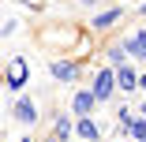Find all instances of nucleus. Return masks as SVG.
I'll list each match as a JSON object with an SVG mask.
<instances>
[{"instance_id": "obj_14", "label": "nucleus", "mask_w": 146, "mask_h": 142, "mask_svg": "<svg viewBox=\"0 0 146 142\" xmlns=\"http://www.w3.org/2000/svg\"><path fill=\"white\" fill-rule=\"evenodd\" d=\"M135 38H139V45H142V56H146V26H142V30H135Z\"/></svg>"}, {"instance_id": "obj_4", "label": "nucleus", "mask_w": 146, "mask_h": 142, "mask_svg": "<svg viewBox=\"0 0 146 142\" xmlns=\"http://www.w3.org/2000/svg\"><path fill=\"white\" fill-rule=\"evenodd\" d=\"M11 112H15V120H19L23 127H34V124H38V105H34V97H19Z\"/></svg>"}, {"instance_id": "obj_18", "label": "nucleus", "mask_w": 146, "mask_h": 142, "mask_svg": "<svg viewBox=\"0 0 146 142\" xmlns=\"http://www.w3.org/2000/svg\"><path fill=\"white\" fill-rule=\"evenodd\" d=\"M41 142H60V138H56V135H49V138H41Z\"/></svg>"}, {"instance_id": "obj_21", "label": "nucleus", "mask_w": 146, "mask_h": 142, "mask_svg": "<svg viewBox=\"0 0 146 142\" xmlns=\"http://www.w3.org/2000/svg\"><path fill=\"white\" fill-rule=\"evenodd\" d=\"M139 142H146V138H139Z\"/></svg>"}, {"instance_id": "obj_6", "label": "nucleus", "mask_w": 146, "mask_h": 142, "mask_svg": "<svg viewBox=\"0 0 146 142\" xmlns=\"http://www.w3.org/2000/svg\"><path fill=\"white\" fill-rule=\"evenodd\" d=\"M49 71H52L56 82H75V79H79V64H75V60H52Z\"/></svg>"}, {"instance_id": "obj_1", "label": "nucleus", "mask_w": 146, "mask_h": 142, "mask_svg": "<svg viewBox=\"0 0 146 142\" xmlns=\"http://www.w3.org/2000/svg\"><path fill=\"white\" fill-rule=\"evenodd\" d=\"M26 82H30V64H26V56H11L8 71H4V86L8 90H23Z\"/></svg>"}, {"instance_id": "obj_3", "label": "nucleus", "mask_w": 146, "mask_h": 142, "mask_svg": "<svg viewBox=\"0 0 146 142\" xmlns=\"http://www.w3.org/2000/svg\"><path fill=\"white\" fill-rule=\"evenodd\" d=\"M120 19H124V8H105V11H98V15L90 19V30H94V34H105V30H112Z\"/></svg>"}, {"instance_id": "obj_5", "label": "nucleus", "mask_w": 146, "mask_h": 142, "mask_svg": "<svg viewBox=\"0 0 146 142\" xmlns=\"http://www.w3.org/2000/svg\"><path fill=\"white\" fill-rule=\"evenodd\" d=\"M112 75H116V90H124V94L139 90V71H135L131 64H120V67H112Z\"/></svg>"}, {"instance_id": "obj_20", "label": "nucleus", "mask_w": 146, "mask_h": 142, "mask_svg": "<svg viewBox=\"0 0 146 142\" xmlns=\"http://www.w3.org/2000/svg\"><path fill=\"white\" fill-rule=\"evenodd\" d=\"M19 142H34V138H19Z\"/></svg>"}, {"instance_id": "obj_11", "label": "nucleus", "mask_w": 146, "mask_h": 142, "mask_svg": "<svg viewBox=\"0 0 146 142\" xmlns=\"http://www.w3.org/2000/svg\"><path fill=\"white\" fill-rule=\"evenodd\" d=\"M120 45H124V56H127V60H146V56H142V45H139V38H135V34H131V38H124Z\"/></svg>"}, {"instance_id": "obj_13", "label": "nucleus", "mask_w": 146, "mask_h": 142, "mask_svg": "<svg viewBox=\"0 0 146 142\" xmlns=\"http://www.w3.org/2000/svg\"><path fill=\"white\" fill-rule=\"evenodd\" d=\"M11 30H15V19H0V38L11 34Z\"/></svg>"}, {"instance_id": "obj_19", "label": "nucleus", "mask_w": 146, "mask_h": 142, "mask_svg": "<svg viewBox=\"0 0 146 142\" xmlns=\"http://www.w3.org/2000/svg\"><path fill=\"white\" fill-rule=\"evenodd\" d=\"M142 120H146V105H142Z\"/></svg>"}, {"instance_id": "obj_15", "label": "nucleus", "mask_w": 146, "mask_h": 142, "mask_svg": "<svg viewBox=\"0 0 146 142\" xmlns=\"http://www.w3.org/2000/svg\"><path fill=\"white\" fill-rule=\"evenodd\" d=\"M79 4H82V8H98L101 0H79Z\"/></svg>"}, {"instance_id": "obj_10", "label": "nucleus", "mask_w": 146, "mask_h": 142, "mask_svg": "<svg viewBox=\"0 0 146 142\" xmlns=\"http://www.w3.org/2000/svg\"><path fill=\"white\" fill-rule=\"evenodd\" d=\"M52 135L60 138V142H68V138L75 135V124H71V116H56V124H52Z\"/></svg>"}, {"instance_id": "obj_9", "label": "nucleus", "mask_w": 146, "mask_h": 142, "mask_svg": "<svg viewBox=\"0 0 146 142\" xmlns=\"http://www.w3.org/2000/svg\"><path fill=\"white\" fill-rule=\"evenodd\" d=\"M120 131H124L131 142H139V138H146V120H142V116H131V120H127Z\"/></svg>"}, {"instance_id": "obj_12", "label": "nucleus", "mask_w": 146, "mask_h": 142, "mask_svg": "<svg viewBox=\"0 0 146 142\" xmlns=\"http://www.w3.org/2000/svg\"><path fill=\"white\" fill-rule=\"evenodd\" d=\"M105 56H109L116 67H120V64H127V56H124V45H120V41H112V45L105 49Z\"/></svg>"}, {"instance_id": "obj_8", "label": "nucleus", "mask_w": 146, "mask_h": 142, "mask_svg": "<svg viewBox=\"0 0 146 142\" xmlns=\"http://www.w3.org/2000/svg\"><path fill=\"white\" fill-rule=\"evenodd\" d=\"M94 105H98V101H94L90 90H79V94L71 97V112H75V120H79V116H94Z\"/></svg>"}, {"instance_id": "obj_7", "label": "nucleus", "mask_w": 146, "mask_h": 142, "mask_svg": "<svg viewBox=\"0 0 146 142\" xmlns=\"http://www.w3.org/2000/svg\"><path fill=\"white\" fill-rule=\"evenodd\" d=\"M75 135H79L82 142H98V138H101V127H98L94 116H79V120H75Z\"/></svg>"}, {"instance_id": "obj_17", "label": "nucleus", "mask_w": 146, "mask_h": 142, "mask_svg": "<svg viewBox=\"0 0 146 142\" xmlns=\"http://www.w3.org/2000/svg\"><path fill=\"white\" fill-rule=\"evenodd\" d=\"M139 15H142V19H146V0H142V8H139Z\"/></svg>"}, {"instance_id": "obj_16", "label": "nucleus", "mask_w": 146, "mask_h": 142, "mask_svg": "<svg viewBox=\"0 0 146 142\" xmlns=\"http://www.w3.org/2000/svg\"><path fill=\"white\" fill-rule=\"evenodd\" d=\"M139 90H142V94H146V75H139Z\"/></svg>"}, {"instance_id": "obj_2", "label": "nucleus", "mask_w": 146, "mask_h": 142, "mask_svg": "<svg viewBox=\"0 0 146 142\" xmlns=\"http://www.w3.org/2000/svg\"><path fill=\"white\" fill-rule=\"evenodd\" d=\"M90 94H94V101H98V105H101V101H109V97L116 94V75H112V67H98V71H94Z\"/></svg>"}]
</instances>
